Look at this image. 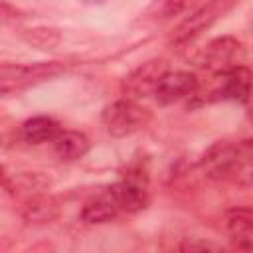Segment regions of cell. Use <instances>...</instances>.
<instances>
[{"instance_id":"9","label":"cell","mask_w":253,"mask_h":253,"mask_svg":"<svg viewBox=\"0 0 253 253\" xmlns=\"http://www.w3.org/2000/svg\"><path fill=\"white\" fill-rule=\"evenodd\" d=\"M105 192L113 198V202L119 206V210L126 211V213L142 211L150 202L148 190H146V178H142V176H138V178L126 176L125 180L111 184Z\"/></svg>"},{"instance_id":"1","label":"cell","mask_w":253,"mask_h":253,"mask_svg":"<svg viewBox=\"0 0 253 253\" xmlns=\"http://www.w3.org/2000/svg\"><path fill=\"white\" fill-rule=\"evenodd\" d=\"M239 0H204L198 8H194L170 34L172 47H186L194 40H198L204 32H208L217 20H221Z\"/></svg>"},{"instance_id":"14","label":"cell","mask_w":253,"mask_h":253,"mask_svg":"<svg viewBox=\"0 0 253 253\" xmlns=\"http://www.w3.org/2000/svg\"><path fill=\"white\" fill-rule=\"evenodd\" d=\"M119 213H121L119 206L113 202V198L107 192H103V194L91 198L89 202H85L79 215H81V221H85L89 225H101V223L115 219Z\"/></svg>"},{"instance_id":"3","label":"cell","mask_w":253,"mask_h":253,"mask_svg":"<svg viewBox=\"0 0 253 253\" xmlns=\"http://www.w3.org/2000/svg\"><path fill=\"white\" fill-rule=\"evenodd\" d=\"M150 119H152L150 111L140 103H136V99H128V97L109 103L101 113V121L107 132L115 138L130 136L142 130L150 123Z\"/></svg>"},{"instance_id":"17","label":"cell","mask_w":253,"mask_h":253,"mask_svg":"<svg viewBox=\"0 0 253 253\" xmlns=\"http://www.w3.org/2000/svg\"><path fill=\"white\" fill-rule=\"evenodd\" d=\"M22 18H26L18 8H14V6H10L6 0H2V12H0V20H2V24H10V22H18V20H22Z\"/></svg>"},{"instance_id":"2","label":"cell","mask_w":253,"mask_h":253,"mask_svg":"<svg viewBox=\"0 0 253 253\" xmlns=\"http://www.w3.org/2000/svg\"><path fill=\"white\" fill-rule=\"evenodd\" d=\"M65 71L61 61H38V63H2L0 67V93L10 97L32 85L43 83Z\"/></svg>"},{"instance_id":"8","label":"cell","mask_w":253,"mask_h":253,"mask_svg":"<svg viewBox=\"0 0 253 253\" xmlns=\"http://www.w3.org/2000/svg\"><path fill=\"white\" fill-rule=\"evenodd\" d=\"M200 91V81L190 71H168L158 81L154 89V99L158 105H174L196 97Z\"/></svg>"},{"instance_id":"4","label":"cell","mask_w":253,"mask_h":253,"mask_svg":"<svg viewBox=\"0 0 253 253\" xmlns=\"http://www.w3.org/2000/svg\"><path fill=\"white\" fill-rule=\"evenodd\" d=\"M200 168L211 182L235 184L237 176L243 172V168H247V164L241 158L237 142H215L200 158Z\"/></svg>"},{"instance_id":"11","label":"cell","mask_w":253,"mask_h":253,"mask_svg":"<svg viewBox=\"0 0 253 253\" xmlns=\"http://www.w3.org/2000/svg\"><path fill=\"white\" fill-rule=\"evenodd\" d=\"M225 227L233 247L253 251V210L233 208L225 213Z\"/></svg>"},{"instance_id":"15","label":"cell","mask_w":253,"mask_h":253,"mask_svg":"<svg viewBox=\"0 0 253 253\" xmlns=\"http://www.w3.org/2000/svg\"><path fill=\"white\" fill-rule=\"evenodd\" d=\"M22 40L40 51H53L61 42V34L49 26H34L22 32Z\"/></svg>"},{"instance_id":"5","label":"cell","mask_w":253,"mask_h":253,"mask_svg":"<svg viewBox=\"0 0 253 253\" xmlns=\"http://www.w3.org/2000/svg\"><path fill=\"white\" fill-rule=\"evenodd\" d=\"M245 57L243 43L233 36H219L210 40L198 53L194 55V65L206 71L221 73L235 65H241Z\"/></svg>"},{"instance_id":"7","label":"cell","mask_w":253,"mask_h":253,"mask_svg":"<svg viewBox=\"0 0 253 253\" xmlns=\"http://www.w3.org/2000/svg\"><path fill=\"white\" fill-rule=\"evenodd\" d=\"M168 63L164 59H148L134 71H130L123 81L125 97L128 99H142L148 95H154V89L158 81L168 73Z\"/></svg>"},{"instance_id":"18","label":"cell","mask_w":253,"mask_h":253,"mask_svg":"<svg viewBox=\"0 0 253 253\" xmlns=\"http://www.w3.org/2000/svg\"><path fill=\"white\" fill-rule=\"evenodd\" d=\"M180 249H182V251H217L219 247L213 245V243H210V241H200V239H196V241H186V243H182Z\"/></svg>"},{"instance_id":"6","label":"cell","mask_w":253,"mask_h":253,"mask_svg":"<svg viewBox=\"0 0 253 253\" xmlns=\"http://www.w3.org/2000/svg\"><path fill=\"white\" fill-rule=\"evenodd\" d=\"M215 75H217L215 85L208 93L210 101H235V103L249 101L253 91V75L243 63Z\"/></svg>"},{"instance_id":"10","label":"cell","mask_w":253,"mask_h":253,"mask_svg":"<svg viewBox=\"0 0 253 253\" xmlns=\"http://www.w3.org/2000/svg\"><path fill=\"white\" fill-rule=\"evenodd\" d=\"M18 213L26 223L45 225V223H51L59 215V204L53 196L45 192H38V194H30L22 198L18 206Z\"/></svg>"},{"instance_id":"13","label":"cell","mask_w":253,"mask_h":253,"mask_svg":"<svg viewBox=\"0 0 253 253\" xmlns=\"http://www.w3.org/2000/svg\"><path fill=\"white\" fill-rule=\"evenodd\" d=\"M61 125L45 115L32 117L22 125V138L28 144H43V142H53L57 134L61 132Z\"/></svg>"},{"instance_id":"12","label":"cell","mask_w":253,"mask_h":253,"mask_svg":"<svg viewBox=\"0 0 253 253\" xmlns=\"http://www.w3.org/2000/svg\"><path fill=\"white\" fill-rule=\"evenodd\" d=\"M51 144L55 156L63 162H75L83 158L91 148L89 138L79 130H61Z\"/></svg>"},{"instance_id":"16","label":"cell","mask_w":253,"mask_h":253,"mask_svg":"<svg viewBox=\"0 0 253 253\" xmlns=\"http://www.w3.org/2000/svg\"><path fill=\"white\" fill-rule=\"evenodd\" d=\"M196 4V0H158L150 10H148V18H152L154 22H164L170 20L182 12H186L188 8H192Z\"/></svg>"},{"instance_id":"19","label":"cell","mask_w":253,"mask_h":253,"mask_svg":"<svg viewBox=\"0 0 253 253\" xmlns=\"http://www.w3.org/2000/svg\"><path fill=\"white\" fill-rule=\"evenodd\" d=\"M247 121L253 125V105H249V109H247Z\"/></svg>"}]
</instances>
